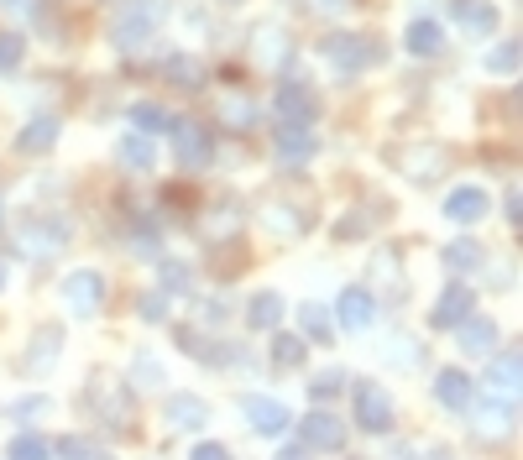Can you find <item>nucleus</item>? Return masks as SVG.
Masks as SVG:
<instances>
[{"label": "nucleus", "instance_id": "nucleus-40", "mask_svg": "<svg viewBox=\"0 0 523 460\" xmlns=\"http://www.w3.org/2000/svg\"><path fill=\"white\" fill-rule=\"evenodd\" d=\"M11 460H53V445L48 440H42V434H16V440H11V450H6Z\"/></svg>", "mask_w": 523, "mask_h": 460}, {"label": "nucleus", "instance_id": "nucleus-38", "mask_svg": "<svg viewBox=\"0 0 523 460\" xmlns=\"http://www.w3.org/2000/svg\"><path fill=\"white\" fill-rule=\"evenodd\" d=\"M58 460H116L100 440H84V434H68V440L58 445Z\"/></svg>", "mask_w": 523, "mask_h": 460}, {"label": "nucleus", "instance_id": "nucleus-41", "mask_svg": "<svg viewBox=\"0 0 523 460\" xmlns=\"http://www.w3.org/2000/svg\"><path fill=\"white\" fill-rule=\"evenodd\" d=\"M372 225H377V215L351 210L346 220H335V241H361V236H372Z\"/></svg>", "mask_w": 523, "mask_h": 460}, {"label": "nucleus", "instance_id": "nucleus-9", "mask_svg": "<svg viewBox=\"0 0 523 460\" xmlns=\"http://www.w3.org/2000/svg\"><path fill=\"white\" fill-rule=\"evenodd\" d=\"M63 309L74 319H95L105 309V278L95 267H79V272H68V278H63Z\"/></svg>", "mask_w": 523, "mask_h": 460}, {"label": "nucleus", "instance_id": "nucleus-3", "mask_svg": "<svg viewBox=\"0 0 523 460\" xmlns=\"http://www.w3.org/2000/svg\"><path fill=\"white\" fill-rule=\"evenodd\" d=\"M320 53H325L330 68H340V74H361V68H377L382 58H388L377 37H361V32H330L320 42Z\"/></svg>", "mask_w": 523, "mask_h": 460}, {"label": "nucleus", "instance_id": "nucleus-4", "mask_svg": "<svg viewBox=\"0 0 523 460\" xmlns=\"http://www.w3.org/2000/svg\"><path fill=\"white\" fill-rule=\"evenodd\" d=\"M89 403H95V413H100L110 429H121V434L136 429V398H131L126 382H116V377H95V382H89Z\"/></svg>", "mask_w": 523, "mask_h": 460}, {"label": "nucleus", "instance_id": "nucleus-34", "mask_svg": "<svg viewBox=\"0 0 523 460\" xmlns=\"http://www.w3.org/2000/svg\"><path fill=\"white\" fill-rule=\"evenodd\" d=\"M131 387H142V393H157V387H163V361H157L152 351H136V361H131Z\"/></svg>", "mask_w": 523, "mask_h": 460}, {"label": "nucleus", "instance_id": "nucleus-39", "mask_svg": "<svg viewBox=\"0 0 523 460\" xmlns=\"http://www.w3.org/2000/svg\"><path fill=\"white\" fill-rule=\"evenodd\" d=\"M518 63H523V42L508 37V42H497V48L487 53V74H518Z\"/></svg>", "mask_w": 523, "mask_h": 460}, {"label": "nucleus", "instance_id": "nucleus-54", "mask_svg": "<svg viewBox=\"0 0 523 460\" xmlns=\"http://www.w3.org/2000/svg\"><path fill=\"white\" fill-rule=\"evenodd\" d=\"M429 460H456V455H450V450H435V455H429Z\"/></svg>", "mask_w": 523, "mask_h": 460}, {"label": "nucleus", "instance_id": "nucleus-32", "mask_svg": "<svg viewBox=\"0 0 523 460\" xmlns=\"http://www.w3.org/2000/svg\"><path fill=\"white\" fill-rule=\"evenodd\" d=\"M487 387H492V393H518V351H503V356L487 366Z\"/></svg>", "mask_w": 523, "mask_h": 460}, {"label": "nucleus", "instance_id": "nucleus-19", "mask_svg": "<svg viewBox=\"0 0 523 460\" xmlns=\"http://www.w3.org/2000/svg\"><path fill=\"white\" fill-rule=\"evenodd\" d=\"M278 121H304V126H314V121H320V95H314L309 84H283L278 89Z\"/></svg>", "mask_w": 523, "mask_h": 460}, {"label": "nucleus", "instance_id": "nucleus-6", "mask_svg": "<svg viewBox=\"0 0 523 460\" xmlns=\"http://www.w3.org/2000/svg\"><path fill=\"white\" fill-rule=\"evenodd\" d=\"M241 225H246V210H241V199L236 194H220L210 210L199 215V241L204 246H231V241H241Z\"/></svg>", "mask_w": 523, "mask_h": 460}, {"label": "nucleus", "instance_id": "nucleus-11", "mask_svg": "<svg viewBox=\"0 0 523 460\" xmlns=\"http://www.w3.org/2000/svg\"><path fill=\"white\" fill-rule=\"evenodd\" d=\"M272 152H278L283 168H304L314 152H320V136L304 121H278V136H272Z\"/></svg>", "mask_w": 523, "mask_h": 460}, {"label": "nucleus", "instance_id": "nucleus-1", "mask_svg": "<svg viewBox=\"0 0 523 460\" xmlns=\"http://www.w3.org/2000/svg\"><path fill=\"white\" fill-rule=\"evenodd\" d=\"M11 241L21 257H37V262H53L68 251V241H74V225H68V215H21V225L11 230Z\"/></svg>", "mask_w": 523, "mask_h": 460}, {"label": "nucleus", "instance_id": "nucleus-55", "mask_svg": "<svg viewBox=\"0 0 523 460\" xmlns=\"http://www.w3.org/2000/svg\"><path fill=\"white\" fill-rule=\"evenodd\" d=\"M0 288H6V262H0Z\"/></svg>", "mask_w": 523, "mask_h": 460}, {"label": "nucleus", "instance_id": "nucleus-43", "mask_svg": "<svg viewBox=\"0 0 523 460\" xmlns=\"http://www.w3.org/2000/svg\"><path fill=\"white\" fill-rule=\"evenodd\" d=\"M21 58H27V42H21L16 32H0V74H16Z\"/></svg>", "mask_w": 523, "mask_h": 460}, {"label": "nucleus", "instance_id": "nucleus-50", "mask_svg": "<svg viewBox=\"0 0 523 460\" xmlns=\"http://www.w3.org/2000/svg\"><path fill=\"white\" fill-rule=\"evenodd\" d=\"M503 220L508 225H523V199H518V189H508V199H503Z\"/></svg>", "mask_w": 523, "mask_h": 460}, {"label": "nucleus", "instance_id": "nucleus-16", "mask_svg": "<svg viewBox=\"0 0 523 460\" xmlns=\"http://www.w3.org/2000/svg\"><path fill=\"white\" fill-rule=\"evenodd\" d=\"M262 225L272 230V236H283V241H299L314 220L299 210V204H288V199H278V194H272V199L262 204Z\"/></svg>", "mask_w": 523, "mask_h": 460}, {"label": "nucleus", "instance_id": "nucleus-17", "mask_svg": "<svg viewBox=\"0 0 523 460\" xmlns=\"http://www.w3.org/2000/svg\"><path fill=\"white\" fill-rule=\"evenodd\" d=\"M471 309H476V293H471L466 283H450V288L435 298V309H429V325H435V330H456Z\"/></svg>", "mask_w": 523, "mask_h": 460}, {"label": "nucleus", "instance_id": "nucleus-25", "mask_svg": "<svg viewBox=\"0 0 523 460\" xmlns=\"http://www.w3.org/2000/svg\"><path fill=\"white\" fill-rule=\"evenodd\" d=\"M58 121L53 115H37V121H27L21 126V136H16V152H27V157H42V152H53L58 147Z\"/></svg>", "mask_w": 523, "mask_h": 460}, {"label": "nucleus", "instance_id": "nucleus-56", "mask_svg": "<svg viewBox=\"0 0 523 460\" xmlns=\"http://www.w3.org/2000/svg\"><path fill=\"white\" fill-rule=\"evenodd\" d=\"M225 6H241V0H225Z\"/></svg>", "mask_w": 523, "mask_h": 460}, {"label": "nucleus", "instance_id": "nucleus-47", "mask_svg": "<svg viewBox=\"0 0 523 460\" xmlns=\"http://www.w3.org/2000/svg\"><path fill=\"white\" fill-rule=\"evenodd\" d=\"M157 267H163V283L173 293H189V267L184 262H173V257H157Z\"/></svg>", "mask_w": 523, "mask_h": 460}, {"label": "nucleus", "instance_id": "nucleus-26", "mask_svg": "<svg viewBox=\"0 0 523 460\" xmlns=\"http://www.w3.org/2000/svg\"><path fill=\"white\" fill-rule=\"evenodd\" d=\"M116 157H121L126 168H136V173H152L157 168V142H152L147 131H126L121 142H116Z\"/></svg>", "mask_w": 523, "mask_h": 460}, {"label": "nucleus", "instance_id": "nucleus-12", "mask_svg": "<svg viewBox=\"0 0 523 460\" xmlns=\"http://www.w3.org/2000/svg\"><path fill=\"white\" fill-rule=\"evenodd\" d=\"M367 288L372 298H388V304H398V298H408V283H403V262H398V251H377V257L367 262Z\"/></svg>", "mask_w": 523, "mask_h": 460}, {"label": "nucleus", "instance_id": "nucleus-33", "mask_svg": "<svg viewBox=\"0 0 523 460\" xmlns=\"http://www.w3.org/2000/svg\"><path fill=\"white\" fill-rule=\"evenodd\" d=\"M482 257H487V251L476 246L471 236H461V241L445 246V267H450V272H476V267H482Z\"/></svg>", "mask_w": 523, "mask_h": 460}, {"label": "nucleus", "instance_id": "nucleus-18", "mask_svg": "<svg viewBox=\"0 0 523 460\" xmlns=\"http://www.w3.org/2000/svg\"><path fill=\"white\" fill-rule=\"evenodd\" d=\"M163 413H168V429H178V434H194V429L210 424V403L199 393H168Z\"/></svg>", "mask_w": 523, "mask_h": 460}, {"label": "nucleus", "instance_id": "nucleus-22", "mask_svg": "<svg viewBox=\"0 0 523 460\" xmlns=\"http://www.w3.org/2000/svg\"><path fill=\"white\" fill-rule=\"evenodd\" d=\"M372 319H377V298L361 288V283L340 293V325H346L351 335H367V330H372Z\"/></svg>", "mask_w": 523, "mask_h": 460}, {"label": "nucleus", "instance_id": "nucleus-35", "mask_svg": "<svg viewBox=\"0 0 523 460\" xmlns=\"http://www.w3.org/2000/svg\"><path fill=\"white\" fill-rule=\"evenodd\" d=\"M163 74H168L173 84H184V89H199V84H204V68H199V58H189V53L163 58Z\"/></svg>", "mask_w": 523, "mask_h": 460}, {"label": "nucleus", "instance_id": "nucleus-14", "mask_svg": "<svg viewBox=\"0 0 523 460\" xmlns=\"http://www.w3.org/2000/svg\"><path fill=\"white\" fill-rule=\"evenodd\" d=\"M246 42H252V63H262V68H283L293 58V42L278 21H257V27L246 32Z\"/></svg>", "mask_w": 523, "mask_h": 460}, {"label": "nucleus", "instance_id": "nucleus-28", "mask_svg": "<svg viewBox=\"0 0 523 460\" xmlns=\"http://www.w3.org/2000/svg\"><path fill=\"white\" fill-rule=\"evenodd\" d=\"M131 246H136V257H142V262L163 257V230H157L152 215H131Z\"/></svg>", "mask_w": 523, "mask_h": 460}, {"label": "nucleus", "instance_id": "nucleus-24", "mask_svg": "<svg viewBox=\"0 0 523 460\" xmlns=\"http://www.w3.org/2000/svg\"><path fill=\"white\" fill-rule=\"evenodd\" d=\"M403 48L414 53V58H440V53H445V32H440V21H429V16L408 21V32H403Z\"/></svg>", "mask_w": 523, "mask_h": 460}, {"label": "nucleus", "instance_id": "nucleus-53", "mask_svg": "<svg viewBox=\"0 0 523 460\" xmlns=\"http://www.w3.org/2000/svg\"><path fill=\"white\" fill-rule=\"evenodd\" d=\"M278 460H309V450H304V445H293V450H283Z\"/></svg>", "mask_w": 523, "mask_h": 460}, {"label": "nucleus", "instance_id": "nucleus-10", "mask_svg": "<svg viewBox=\"0 0 523 460\" xmlns=\"http://www.w3.org/2000/svg\"><path fill=\"white\" fill-rule=\"evenodd\" d=\"M241 413H246V424H252L257 434H267V440H283V434L293 429L288 403L267 398V393H246V398H241Z\"/></svg>", "mask_w": 523, "mask_h": 460}, {"label": "nucleus", "instance_id": "nucleus-30", "mask_svg": "<svg viewBox=\"0 0 523 460\" xmlns=\"http://www.w3.org/2000/svg\"><path fill=\"white\" fill-rule=\"evenodd\" d=\"M304 356H309V340H304V335H288L283 325L272 330V366L293 372V366H304Z\"/></svg>", "mask_w": 523, "mask_h": 460}, {"label": "nucleus", "instance_id": "nucleus-48", "mask_svg": "<svg viewBox=\"0 0 523 460\" xmlns=\"http://www.w3.org/2000/svg\"><path fill=\"white\" fill-rule=\"evenodd\" d=\"M388 361H398V366H424V345H388Z\"/></svg>", "mask_w": 523, "mask_h": 460}, {"label": "nucleus", "instance_id": "nucleus-15", "mask_svg": "<svg viewBox=\"0 0 523 460\" xmlns=\"http://www.w3.org/2000/svg\"><path fill=\"white\" fill-rule=\"evenodd\" d=\"M398 163H403V178H414V183H435V178L450 168V152H445L440 142H419V147L398 152Z\"/></svg>", "mask_w": 523, "mask_h": 460}, {"label": "nucleus", "instance_id": "nucleus-7", "mask_svg": "<svg viewBox=\"0 0 523 460\" xmlns=\"http://www.w3.org/2000/svg\"><path fill=\"white\" fill-rule=\"evenodd\" d=\"M471 419H476V434H487V440H508L513 424H518V403L513 393H492L487 387V398H471Z\"/></svg>", "mask_w": 523, "mask_h": 460}, {"label": "nucleus", "instance_id": "nucleus-27", "mask_svg": "<svg viewBox=\"0 0 523 460\" xmlns=\"http://www.w3.org/2000/svg\"><path fill=\"white\" fill-rule=\"evenodd\" d=\"M445 215L456 220V225H476V220L487 215V194H482V189H450Z\"/></svg>", "mask_w": 523, "mask_h": 460}, {"label": "nucleus", "instance_id": "nucleus-52", "mask_svg": "<svg viewBox=\"0 0 523 460\" xmlns=\"http://www.w3.org/2000/svg\"><path fill=\"white\" fill-rule=\"evenodd\" d=\"M351 0H309V11H346Z\"/></svg>", "mask_w": 523, "mask_h": 460}, {"label": "nucleus", "instance_id": "nucleus-5", "mask_svg": "<svg viewBox=\"0 0 523 460\" xmlns=\"http://www.w3.org/2000/svg\"><path fill=\"white\" fill-rule=\"evenodd\" d=\"M168 136H173V157H178V168H184V173H204V168L215 163V131L210 126L173 121Z\"/></svg>", "mask_w": 523, "mask_h": 460}, {"label": "nucleus", "instance_id": "nucleus-37", "mask_svg": "<svg viewBox=\"0 0 523 460\" xmlns=\"http://www.w3.org/2000/svg\"><path fill=\"white\" fill-rule=\"evenodd\" d=\"M131 121H136V131L157 136V131H168V126H173V115L157 105V100H142V105H131Z\"/></svg>", "mask_w": 523, "mask_h": 460}, {"label": "nucleus", "instance_id": "nucleus-31", "mask_svg": "<svg viewBox=\"0 0 523 460\" xmlns=\"http://www.w3.org/2000/svg\"><path fill=\"white\" fill-rule=\"evenodd\" d=\"M246 325L252 330H278L283 325V293H257L246 304Z\"/></svg>", "mask_w": 523, "mask_h": 460}, {"label": "nucleus", "instance_id": "nucleus-8", "mask_svg": "<svg viewBox=\"0 0 523 460\" xmlns=\"http://www.w3.org/2000/svg\"><path fill=\"white\" fill-rule=\"evenodd\" d=\"M351 398H356V424H361V429H367V434H393L398 413H393L388 387H382V382H356Z\"/></svg>", "mask_w": 523, "mask_h": 460}, {"label": "nucleus", "instance_id": "nucleus-36", "mask_svg": "<svg viewBox=\"0 0 523 460\" xmlns=\"http://www.w3.org/2000/svg\"><path fill=\"white\" fill-rule=\"evenodd\" d=\"M299 325H304V340H325L330 345V335H335V319L325 314V304H304L299 309Z\"/></svg>", "mask_w": 523, "mask_h": 460}, {"label": "nucleus", "instance_id": "nucleus-51", "mask_svg": "<svg viewBox=\"0 0 523 460\" xmlns=\"http://www.w3.org/2000/svg\"><path fill=\"white\" fill-rule=\"evenodd\" d=\"M189 460H231V450H225V445H194Z\"/></svg>", "mask_w": 523, "mask_h": 460}, {"label": "nucleus", "instance_id": "nucleus-29", "mask_svg": "<svg viewBox=\"0 0 523 460\" xmlns=\"http://www.w3.org/2000/svg\"><path fill=\"white\" fill-rule=\"evenodd\" d=\"M58 351H63V330L58 325H42L37 340L27 345V366H32V372H48V366L58 361Z\"/></svg>", "mask_w": 523, "mask_h": 460}, {"label": "nucleus", "instance_id": "nucleus-42", "mask_svg": "<svg viewBox=\"0 0 523 460\" xmlns=\"http://www.w3.org/2000/svg\"><path fill=\"white\" fill-rule=\"evenodd\" d=\"M340 387H346V372H340V366H330V372H320V377L309 382V398H314V403H330Z\"/></svg>", "mask_w": 523, "mask_h": 460}, {"label": "nucleus", "instance_id": "nucleus-21", "mask_svg": "<svg viewBox=\"0 0 523 460\" xmlns=\"http://www.w3.org/2000/svg\"><path fill=\"white\" fill-rule=\"evenodd\" d=\"M476 398V382L466 372H456V366H445V372H435V403L450 408V413H466Z\"/></svg>", "mask_w": 523, "mask_h": 460}, {"label": "nucleus", "instance_id": "nucleus-13", "mask_svg": "<svg viewBox=\"0 0 523 460\" xmlns=\"http://www.w3.org/2000/svg\"><path fill=\"white\" fill-rule=\"evenodd\" d=\"M299 440H304V450L335 455V450H346V424H340L330 408H314L309 419H299Z\"/></svg>", "mask_w": 523, "mask_h": 460}, {"label": "nucleus", "instance_id": "nucleus-45", "mask_svg": "<svg viewBox=\"0 0 523 460\" xmlns=\"http://www.w3.org/2000/svg\"><path fill=\"white\" fill-rule=\"evenodd\" d=\"M48 408H53V398H42V393H32V398H16V403H11V413H16V424H32V419H48Z\"/></svg>", "mask_w": 523, "mask_h": 460}, {"label": "nucleus", "instance_id": "nucleus-23", "mask_svg": "<svg viewBox=\"0 0 523 460\" xmlns=\"http://www.w3.org/2000/svg\"><path fill=\"white\" fill-rule=\"evenodd\" d=\"M450 21L466 27L471 37H492L497 32V6L492 0H450Z\"/></svg>", "mask_w": 523, "mask_h": 460}, {"label": "nucleus", "instance_id": "nucleus-46", "mask_svg": "<svg viewBox=\"0 0 523 460\" xmlns=\"http://www.w3.org/2000/svg\"><path fill=\"white\" fill-rule=\"evenodd\" d=\"M252 115H257V110H252V100H246V95H241V100L231 95V100L220 105V121H225V126H252Z\"/></svg>", "mask_w": 523, "mask_h": 460}, {"label": "nucleus", "instance_id": "nucleus-20", "mask_svg": "<svg viewBox=\"0 0 523 460\" xmlns=\"http://www.w3.org/2000/svg\"><path fill=\"white\" fill-rule=\"evenodd\" d=\"M456 345H461L466 356H492V351H497V325H492L487 314L471 309L461 325H456Z\"/></svg>", "mask_w": 523, "mask_h": 460}, {"label": "nucleus", "instance_id": "nucleus-44", "mask_svg": "<svg viewBox=\"0 0 523 460\" xmlns=\"http://www.w3.org/2000/svg\"><path fill=\"white\" fill-rule=\"evenodd\" d=\"M168 293L163 288H152V293H142V304H136V314H142L147 319V325H163V319H168Z\"/></svg>", "mask_w": 523, "mask_h": 460}, {"label": "nucleus", "instance_id": "nucleus-49", "mask_svg": "<svg viewBox=\"0 0 523 460\" xmlns=\"http://www.w3.org/2000/svg\"><path fill=\"white\" fill-rule=\"evenodd\" d=\"M42 6H48V0H0V11H11V16H42Z\"/></svg>", "mask_w": 523, "mask_h": 460}, {"label": "nucleus", "instance_id": "nucleus-2", "mask_svg": "<svg viewBox=\"0 0 523 460\" xmlns=\"http://www.w3.org/2000/svg\"><path fill=\"white\" fill-rule=\"evenodd\" d=\"M157 27H163V0H126L116 11V21H110V42H116L121 53H136L157 37Z\"/></svg>", "mask_w": 523, "mask_h": 460}]
</instances>
